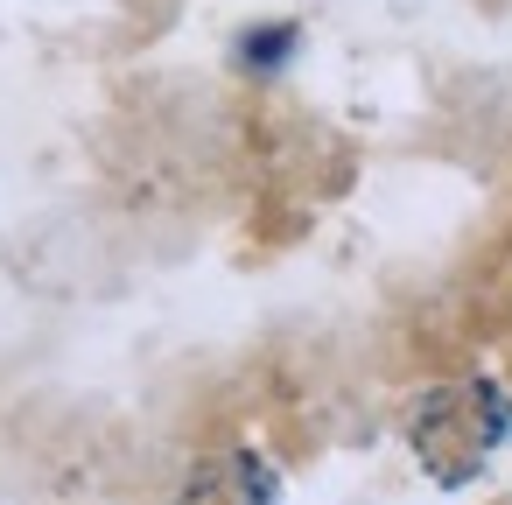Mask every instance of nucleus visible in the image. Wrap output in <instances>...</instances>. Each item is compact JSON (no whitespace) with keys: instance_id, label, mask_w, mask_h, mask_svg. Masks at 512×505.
Masks as SVG:
<instances>
[{"instance_id":"nucleus-1","label":"nucleus","mask_w":512,"mask_h":505,"mask_svg":"<svg viewBox=\"0 0 512 505\" xmlns=\"http://www.w3.org/2000/svg\"><path fill=\"white\" fill-rule=\"evenodd\" d=\"M267 498H274V470L260 456H225L183 491V505H267Z\"/></svg>"}]
</instances>
